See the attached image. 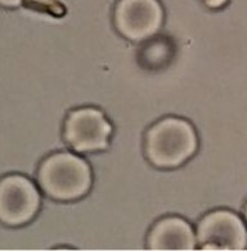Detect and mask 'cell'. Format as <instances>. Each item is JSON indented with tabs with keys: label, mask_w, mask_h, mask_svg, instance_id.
<instances>
[{
	"label": "cell",
	"mask_w": 247,
	"mask_h": 251,
	"mask_svg": "<svg viewBox=\"0 0 247 251\" xmlns=\"http://www.w3.org/2000/svg\"><path fill=\"white\" fill-rule=\"evenodd\" d=\"M197 150V135L188 121L165 117L149 127L144 139V152L152 165L162 169L180 166Z\"/></svg>",
	"instance_id": "cell-1"
},
{
	"label": "cell",
	"mask_w": 247,
	"mask_h": 251,
	"mask_svg": "<svg viewBox=\"0 0 247 251\" xmlns=\"http://www.w3.org/2000/svg\"><path fill=\"white\" fill-rule=\"evenodd\" d=\"M38 180L43 192L58 201H74L85 196L92 186V172L81 157L59 152L41 162Z\"/></svg>",
	"instance_id": "cell-2"
},
{
	"label": "cell",
	"mask_w": 247,
	"mask_h": 251,
	"mask_svg": "<svg viewBox=\"0 0 247 251\" xmlns=\"http://www.w3.org/2000/svg\"><path fill=\"white\" fill-rule=\"evenodd\" d=\"M112 127L102 111L84 107L71 111L65 121L63 137L76 152L102 151L108 146Z\"/></svg>",
	"instance_id": "cell-3"
},
{
	"label": "cell",
	"mask_w": 247,
	"mask_h": 251,
	"mask_svg": "<svg viewBox=\"0 0 247 251\" xmlns=\"http://www.w3.org/2000/svg\"><path fill=\"white\" fill-rule=\"evenodd\" d=\"M196 240L203 250H244L247 246V229L234 213L216 210L201 219Z\"/></svg>",
	"instance_id": "cell-4"
},
{
	"label": "cell",
	"mask_w": 247,
	"mask_h": 251,
	"mask_svg": "<svg viewBox=\"0 0 247 251\" xmlns=\"http://www.w3.org/2000/svg\"><path fill=\"white\" fill-rule=\"evenodd\" d=\"M40 195L34 183L22 176H4L0 182V220L18 227L28 223L38 213Z\"/></svg>",
	"instance_id": "cell-5"
},
{
	"label": "cell",
	"mask_w": 247,
	"mask_h": 251,
	"mask_svg": "<svg viewBox=\"0 0 247 251\" xmlns=\"http://www.w3.org/2000/svg\"><path fill=\"white\" fill-rule=\"evenodd\" d=\"M162 8L158 0H119L115 8V26L124 38L143 42L161 27Z\"/></svg>",
	"instance_id": "cell-6"
},
{
	"label": "cell",
	"mask_w": 247,
	"mask_h": 251,
	"mask_svg": "<svg viewBox=\"0 0 247 251\" xmlns=\"http://www.w3.org/2000/svg\"><path fill=\"white\" fill-rule=\"evenodd\" d=\"M196 234L188 222L179 217L162 218L154 223L147 238L151 250H193Z\"/></svg>",
	"instance_id": "cell-7"
},
{
	"label": "cell",
	"mask_w": 247,
	"mask_h": 251,
	"mask_svg": "<svg viewBox=\"0 0 247 251\" xmlns=\"http://www.w3.org/2000/svg\"><path fill=\"white\" fill-rule=\"evenodd\" d=\"M228 0H202V3L205 4L206 7L211 8V9H218L222 8Z\"/></svg>",
	"instance_id": "cell-8"
},
{
	"label": "cell",
	"mask_w": 247,
	"mask_h": 251,
	"mask_svg": "<svg viewBox=\"0 0 247 251\" xmlns=\"http://www.w3.org/2000/svg\"><path fill=\"white\" fill-rule=\"evenodd\" d=\"M25 0H0V3L3 4L4 7H18Z\"/></svg>",
	"instance_id": "cell-9"
},
{
	"label": "cell",
	"mask_w": 247,
	"mask_h": 251,
	"mask_svg": "<svg viewBox=\"0 0 247 251\" xmlns=\"http://www.w3.org/2000/svg\"><path fill=\"white\" fill-rule=\"evenodd\" d=\"M245 218H246L247 220V203H246V207H245Z\"/></svg>",
	"instance_id": "cell-10"
}]
</instances>
